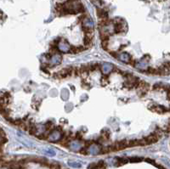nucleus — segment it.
I'll use <instances>...</instances> for the list:
<instances>
[{
	"instance_id": "nucleus-1",
	"label": "nucleus",
	"mask_w": 170,
	"mask_h": 169,
	"mask_svg": "<svg viewBox=\"0 0 170 169\" xmlns=\"http://www.w3.org/2000/svg\"><path fill=\"white\" fill-rule=\"evenodd\" d=\"M161 138H162V133H160L159 131H157V132H153V133H151L150 135L145 137L143 139L145 142H146V145H152V144L158 142Z\"/></svg>"
},
{
	"instance_id": "nucleus-2",
	"label": "nucleus",
	"mask_w": 170,
	"mask_h": 169,
	"mask_svg": "<svg viewBox=\"0 0 170 169\" xmlns=\"http://www.w3.org/2000/svg\"><path fill=\"white\" fill-rule=\"evenodd\" d=\"M72 72H73V67L69 66V67L64 68L63 70L58 71L57 73H54V77L58 79H63L67 77H70V76L72 74Z\"/></svg>"
},
{
	"instance_id": "nucleus-3",
	"label": "nucleus",
	"mask_w": 170,
	"mask_h": 169,
	"mask_svg": "<svg viewBox=\"0 0 170 169\" xmlns=\"http://www.w3.org/2000/svg\"><path fill=\"white\" fill-rule=\"evenodd\" d=\"M149 109L151 111L154 112H158L159 114H163L165 112L169 111V109L163 107V106H151L150 107H149Z\"/></svg>"
},
{
	"instance_id": "nucleus-4",
	"label": "nucleus",
	"mask_w": 170,
	"mask_h": 169,
	"mask_svg": "<svg viewBox=\"0 0 170 169\" xmlns=\"http://www.w3.org/2000/svg\"><path fill=\"white\" fill-rule=\"evenodd\" d=\"M85 49H87L84 46H77V47H76V46H70V48H69V51L70 53L72 54H78V53H81V52L84 51Z\"/></svg>"
},
{
	"instance_id": "nucleus-5",
	"label": "nucleus",
	"mask_w": 170,
	"mask_h": 169,
	"mask_svg": "<svg viewBox=\"0 0 170 169\" xmlns=\"http://www.w3.org/2000/svg\"><path fill=\"white\" fill-rule=\"evenodd\" d=\"M96 13L98 15L99 18L103 19V18H108V13L107 11H105V9H100V8H96Z\"/></svg>"
},
{
	"instance_id": "nucleus-6",
	"label": "nucleus",
	"mask_w": 170,
	"mask_h": 169,
	"mask_svg": "<svg viewBox=\"0 0 170 169\" xmlns=\"http://www.w3.org/2000/svg\"><path fill=\"white\" fill-rule=\"evenodd\" d=\"M82 29H83V33H84L85 36L93 37L94 30H93L92 27H89L88 26H84V25H83V26H82Z\"/></svg>"
},
{
	"instance_id": "nucleus-7",
	"label": "nucleus",
	"mask_w": 170,
	"mask_h": 169,
	"mask_svg": "<svg viewBox=\"0 0 170 169\" xmlns=\"http://www.w3.org/2000/svg\"><path fill=\"white\" fill-rule=\"evenodd\" d=\"M93 37H89V36H85L83 38V46L88 48H89V46L92 45V42H93Z\"/></svg>"
},
{
	"instance_id": "nucleus-8",
	"label": "nucleus",
	"mask_w": 170,
	"mask_h": 169,
	"mask_svg": "<svg viewBox=\"0 0 170 169\" xmlns=\"http://www.w3.org/2000/svg\"><path fill=\"white\" fill-rule=\"evenodd\" d=\"M27 131H28L29 134L31 135H35L37 133H38V127H36V125L35 124H30V125H28V129H27Z\"/></svg>"
},
{
	"instance_id": "nucleus-9",
	"label": "nucleus",
	"mask_w": 170,
	"mask_h": 169,
	"mask_svg": "<svg viewBox=\"0 0 170 169\" xmlns=\"http://www.w3.org/2000/svg\"><path fill=\"white\" fill-rule=\"evenodd\" d=\"M128 162V160L126 158H122V157H118L117 158V163H116V166L119 167V166H122V165H124Z\"/></svg>"
},
{
	"instance_id": "nucleus-10",
	"label": "nucleus",
	"mask_w": 170,
	"mask_h": 169,
	"mask_svg": "<svg viewBox=\"0 0 170 169\" xmlns=\"http://www.w3.org/2000/svg\"><path fill=\"white\" fill-rule=\"evenodd\" d=\"M111 152V147L110 145L109 146H105V147H101V149H99V154L101 155H105V154H108V153Z\"/></svg>"
},
{
	"instance_id": "nucleus-11",
	"label": "nucleus",
	"mask_w": 170,
	"mask_h": 169,
	"mask_svg": "<svg viewBox=\"0 0 170 169\" xmlns=\"http://www.w3.org/2000/svg\"><path fill=\"white\" fill-rule=\"evenodd\" d=\"M51 133V132H46V133H42V134H40V135H38V138L39 139H43V140H46V139H49V136L50 133Z\"/></svg>"
},
{
	"instance_id": "nucleus-12",
	"label": "nucleus",
	"mask_w": 170,
	"mask_h": 169,
	"mask_svg": "<svg viewBox=\"0 0 170 169\" xmlns=\"http://www.w3.org/2000/svg\"><path fill=\"white\" fill-rule=\"evenodd\" d=\"M146 72H148L149 74H151V75H157V69L149 66L147 68V70H146Z\"/></svg>"
},
{
	"instance_id": "nucleus-13",
	"label": "nucleus",
	"mask_w": 170,
	"mask_h": 169,
	"mask_svg": "<svg viewBox=\"0 0 170 169\" xmlns=\"http://www.w3.org/2000/svg\"><path fill=\"white\" fill-rule=\"evenodd\" d=\"M102 137L104 138L105 140L109 139L111 137V132L108 131V130H103L102 131Z\"/></svg>"
},
{
	"instance_id": "nucleus-14",
	"label": "nucleus",
	"mask_w": 170,
	"mask_h": 169,
	"mask_svg": "<svg viewBox=\"0 0 170 169\" xmlns=\"http://www.w3.org/2000/svg\"><path fill=\"white\" fill-rule=\"evenodd\" d=\"M96 166L98 169H105L106 168V164H105V162L104 161H99L96 163Z\"/></svg>"
},
{
	"instance_id": "nucleus-15",
	"label": "nucleus",
	"mask_w": 170,
	"mask_h": 169,
	"mask_svg": "<svg viewBox=\"0 0 170 169\" xmlns=\"http://www.w3.org/2000/svg\"><path fill=\"white\" fill-rule=\"evenodd\" d=\"M128 161H129L130 162H142V161H143V158H141V157L134 156V157H130V158L128 159Z\"/></svg>"
},
{
	"instance_id": "nucleus-16",
	"label": "nucleus",
	"mask_w": 170,
	"mask_h": 169,
	"mask_svg": "<svg viewBox=\"0 0 170 169\" xmlns=\"http://www.w3.org/2000/svg\"><path fill=\"white\" fill-rule=\"evenodd\" d=\"M72 73H73L76 77H78V76H80L81 75V72H80V68L78 66L73 67V72Z\"/></svg>"
},
{
	"instance_id": "nucleus-17",
	"label": "nucleus",
	"mask_w": 170,
	"mask_h": 169,
	"mask_svg": "<svg viewBox=\"0 0 170 169\" xmlns=\"http://www.w3.org/2000/svg\"><path fill=\"white\" fill-rule=\"evenodd\" d=\"M108 42H109V40L102 41V42H101V47H102L103 49L107 50V47H108Z\"/></svg>"
},
{
	"instance_id": "nucleus-18",
	"label": "nucleus",
	"mask_w": 170,
	"mask_h": 169,
	"mask_svg": "<svg viewBox=\"0 0 170 169\" xmlns=\"http://www.w3.org/2000/svg\"><path fill=\"white\" fill-rule=\"evenodd\" d=\"M79 152H80V154L84 155V156H87V155L89 154V151H88V148H86V147H83V148H82V149L79 150Z\"/></svg>"
},
{
	"instance_id": "nucleus-19",
	"label": "nucleus",
	"mask_w": 170,
	"mask_h": 169,
	"mask_svg": "<svg viewBox=\"0 0 170 169\" xmlns=\"http://www.w3.org/2000/svg\"><path fill=\"white\" fill-rule=\"evenodd\" d=\"M94 142L92 140H85L84 141V147H86V148H88V147L91 146L92 144H93Z\"/></svg>"
},
{
	"instance_id": "nucleus-20",
	"label": "nucleus",
	"mask_w": 170,
	"mask_h": 169,
	"mask_svg": "<svg viewBox=\"0 0 170 169\" xmlns=\"http://www.w3.org/2000/svg\"><path fill=\"white\" fill-rule=\"evenodd\" d=\"M75 139H78V140H81V139H83V135H82V133H80L79 132H77V133H75Z\"/></svg>"
},
{
	"instance_id": "nucleus-21",
	"label": "nucleus",
	"mask_w": 170,
	"mask_h": 169,
	"mask_svg": "<svg viewBox=\"0 0 170 169\" xmlns=\"http://www.w3.org/2000/svg\"><path fill=\"white\" fill-rule=\"evenodd\" d=\"M88 169H98V168H97V166H96V163H91L90 165H89Z\"/></svg>"
},
{
	"instance_id": "nucleus-22",
	"label": "nucleus",
	"mask_w": 170,
	"mask_h": 169,
	"mask_svg": "<svg viewBox=\"0 0 170 169\" xmlns=\"http://www.w3.org/2000/svg\"><path fill=\"white\" fill-rule=\"evenodd\" d=\"M127 63L131 65L133 67H134V66H135V65H136V61H135V60H134V59H132V60H130V61L127 62Z\"/></svg>"
},
{
	"instance_id": "nucleus-23",
	"label": "nucleus",
	"mask_w": 170,
	"mask_h": 169,
	"mask_svg": "<svg viewBox=\"0 0 170 169\" xmlns=\"http://www.w3.org/2000/svg\"><path fill=\"white\" fill-rule=\"evenodd\" d=\"M5 132L3 131V128H2L1 127H0V137H5Z\"/></svg>"
},
{
	"instance_id": "nucleus-24",
	"label": "nucleus",
	"mask_w": 170,
	"mask_h": 169,
	"mask_svg": "<svg viewBox=\"0 0 170 169\" xmlns=\"http://www.w3.org/2000/svg\"><path fill=\"white\" fill-rule=\"evenodd\" d=\"M109 54H111V55H112L113 57H116V58L118 56V53H117V52H115V51H109Z\"/></svg>"
},
{
	"instance_id": "nucleus-25",
	"label": "nucleus",
	"mask_w": 170,
	"mask_h": 169,
	"mask_svg": "<svg viewBox=\"0 0 170 169\" xmlns=\"http://www.w3.org/2000/svg\"><path fill=\"white\" fill-rule=\"evenodd\" d=\"M146 162H149V163H151V164H155V162H154L153 160H151V159H149V158H147V159H146Z\"/></svg>"
},
{
	"instance_id": "nucleus-26",
	"label": "nucleus",
	"mask_w": 170,
	"mask_h": 169,
	"mask_svg": "<svg viewBox=\"0 0 170 169\" xmlns=\"http://www.w3.org/2000/svg\"><path fill=\"white\" fill-rule=\"evenodd\" d=\"M154 165H155V166L157 167V168H159V169H165V168H163V166H161V165L156 164V163H155V164H154Z\"/></svg>"
}]
</instances>
